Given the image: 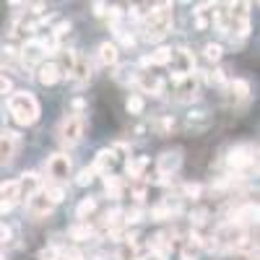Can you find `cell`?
Here are the masks:
<instances>
[{
  "mask_svg": "<svg viewBox=\"0 0 260 260\" xmlns=\"http://www.w3.org/2000/svg\"><path fill=\"white\" fill-rule=\"evenodd\" d=\"M60 78H62V71H60L57 62H42V65H39L37 81H39L42 86H55Z\"/></svg>",
  "mask_w": 260,
  "mask_h": 260,
  "instance_id": "14",
  "label": "cell"
},
{
  "mask_svg": "<svg viewBox=\"0 0 260 260\" xmlns=\"http://www.w3.org/2000/svg\"><path fill=\"white\" fill-rule=\"evenodd\" d=\"M52 203H50V198L45 195V190H37L31 198H26V211L31 213V216H37V219H42V216H50L52 213Z\"/></svg>",
  "mask_w": 260,
  "mask_h": 260,
  "instance_id": "11",
  "label": "cell"
},
{
  "mask_svg": "<svg viewBox=\"0 0 260 260\" xmlns=\"http://www.w3.org/2000/svg\"><path fill=\"white\" fill-rule=\"evenodd\" d=\"M133 198H136L138 203H143V198H146V190H143V187H138V190L133 192Z\"/></svg>",
  "mask_w": 260,
  "mask_h": 260,
  "instance_id": "48",
  "label": "cell"
},
{
  "mask_svg": "<svg viewBox=\"0 0 260 260\" xmlns=\"http://www.w3.org/2000/svg\"><path fill=\"white\" fill-rule=\"evenodd\" d=\"M192 68H195V57H192L190 50H185V47L172 50V60H169V71H172L169 78H172V81L180 83L182 78L192 76Z\"/></svg>",
  "mask_w": 260,
  "mask_h": 260,
  "instance_id": "3",
  "label": "cell"
},
{
  "mask_svg": "<svg viewBox=\"0 0 260 260\" xmlns=\"http://www.w3.org/2000/svg\"><path fill=\"white\" fill-rule=\"evenodd\" d=\"M8 112L13 115V120L18 125H34L42 115L39 102L31 91H11L8 96Z\"/></svg>",
  "mask_w": 260,
  "mask_h": 260,
  "instance_id": "2",
  "label": "cell"
},
{
  "mask_svg": "<svg viewBox=\"0 0 260 260\" xmlns=\"http://www.w3.org/2000/svg\"><path fill=\"white\" fill-rule=\"evenodd\" d=\"M83 130H86V120H83L78 112H73V115H65V117L60 120L57 136H60L62 143L76 146V143H81V138H83Z\"/></svg>",
  "mask_w": 260,
  "mask_h": 260,
  "instance_id": "4",
  "label": "cell"
},
{
  "mask_svg": "<svg viewBox=\"0 0 260 260\" xmlns=\"http://www.w3.org/2000/svg\"><path fill=\"white\" fill-rule=\"evenodd\" d=\"M62 257H65V260H86V255H83V252H78V250H68Z\"/></svg>",
  "mask_w": 260,
  "mask_h": 260,
  "instance_id": "44",
  "label": "cell"
},
{
  "mask_svg": "<svg viewBox=\"0 0 260 260\" xmlns=\"http://www.w3.org/2000/svg\"><path fill=\"white\" fill-rule=\"evenodd\" d=\"M115 37L120 39V45H122L125 50H133V47H136V37L130 34V31H125V29H115Z\"/></svg>",
  "mask_w": 260,
  "mask_h": 260,
  "instance_id": "34",
  "label": "cell"
},
{
  "mask_svg": "<svg viewBox=\"0 0 260 260\" xmlns=\"http://www.w3.org/2000/svg\"><path fill=\"white\" fill-rule=\"evenodd\" d=\"M169 60H172V47H156L154 52L148 55L151 65H169Z\"/></svg>",
  "mask_w": 260,
  "mask_h": 260,
  "instance_id": "24",
  "label": "cell"
},
{
  "mask_svg": "<svg viewBox=\"0 0 260 260\" xmlns=\"http://www.w3.org/2000/svg\"><path fill=\"white\" fill-rule=\"evenodd\" d=\"M91 8H94L96 16H107V11H110V6H107V3H94Z\"/></svg>",
  "mask_w": 260,
  "mask_h": 260,
  "instance_id": "45",
  "label": "cell"
},
{
  "mask_svg": "<svg viewBox=\"0 0 260 260\" xmlns=\"http://www.w3.org/2000/svg\"><path fill=\"white\" fill-rule=\"evenodd\" d=\"M226 164H229V169H234V172L252 169V167L257 164V159H255V146L242 143V146L229 148V154H226Z\"/></svg>",
  "mask_w": 260,
  "mask_h": 260,
  "instance_id": "5",
  "label": "cell"
},
{
  "mask_svg": "<svg viewBox=\"0 0 260 260\" xmlns=\"http://www.w3.org/2000/svg\"><path fill=\"white\" fill-rule=\"evenodd\" d=\"M31 8H34V13H45V3H34Z\"/></svg>",
  "mask_w": 260,
  "mask_h": 260,
  "instance_id": "50",
  "label": "cell"
},
{
  "mask_svg": "<svg viewBox=\"0 0 260 260\" xmlns=\"http://www.w3.org/2000/svg\"><path fill=\"white\" fill-rule=\"evenodd\" d=\"M18 57H21V62H24L26 68H34L37 62H42V60H45V50H42L39 39H37V37L26 39L24 45L18 47Z\"/></svg>",
  "mask_w": 260,
  "mask_h": 260,
  "instance_id": "7",
  "label": "cell"
},
{
  "mask_svg": "<svg viewBox=\"0 0 260 260\" xmlns=\"http://www.w3.org/2000/svg\"><path fill=\"white\" fill-rule=\"evenodd\" d=\"M125 110H127L130 115H141V112L146 110L143 96H141V94H130V96H127V102H125Z\"/></svg>",
  "mask_w": 260,
  "mask_h": 260,
  "instance_id": "27",
  "label": "cell"
},
{
  "mask_svg": "<svg viewBox=\"0 0 260 260\" xmlns=\"http://www.w3.org/2000/svg\"><path fill=\"white\" fill-rule=\"evenodd\" d=\"M182 167V148H169L164 151V154L156 159V172H159V177H172L175 172Z\"/></svg>",
  "mask_w": 260,
  "mask_h": 260,
  "instance_id": "6",
  "label": "cell"
},
{
  "mask_svg": "<svg viewBox=\"0 0 260 260\" xmlns=\"http://www.w3.org/2000/svg\"><path fill=\"white\" fill-rule=\"evenodd\" d=\"M11 240V229L6 224H0V242H8Z\"/></svg>",
  "mask_w": 260,
  "mask_h": 260,
  "instance_id": "46",
  "label": "cell"
},
{
  "mask_svg": "<svg viewBox=\"0 0 260 260\" xmlns=\"http://www.w3.org/2000/svg\"><path fill=\"white\" fill-rule=\"evenodd\" d=\"M96 60L104 65V68H112V65H117V60H120V47L115 45V42H102L99 52H96Z\"/></svg>",
  "mask_w": 260,
  "mask_h": 260,
  "instance_id": "16",
  "label": "cell"
},
{
  "mask_svg": "<svg viewBox=\"0 0 260 260\" xmlns=\"http://www.w3.org/2000/svg\"><path fill=\"white\" fill-rule=\"evenodd\" d=\"M136 260H141V257H136Z\"/></svg>",
  "mask_w": 260,
  "mask_h": 260,
  "instance_id": "53",
  "label": "cell"
},
{
  "mask_svg": "<svg viewBox=\"0 0 260 260\" xmlns=\"http://www.w3.org/2000/svg\"><path fill=\"white\" fill-rule=\"evenodd\" d=\"M11 91H13V81H11L6 73H0V94L6 96V94H11Z\"/></svg>",
  "mask_w": 260,
  "mask_h": 260,
  "instance_id": "41",
  "label": "cell"
},
{
  "mask_svg": "<svg viewBox=\"0 0 260 260\" xmlns=\"http://www.w3.org/2000/svg\"><path fill=\"white\" fill-rule=\"evenodd\" d=\"M115 78L120 81V83H136V78H138V73L130 68V65H122V68H117V73H115Z\"/></svg>",
  "mask_w": 260,
  "mask_h": 260,
  "instance_id": "30",
  "label": "cell"
},
{
  "mask_svg": "<svg viewBox=\"0 0 260 260\" xmlns=\"http://www.w3.org/2000/svg\"><path fill=\"white\" fill-rule=\"evenodd\" d=\"M195 29H208V18L206 16H201V13H195Z\"/></svg>",
  "mask_w": 260,
  "mask_h": 260,
  "instance_id": "43",
  "label": "cell"
},
{
  "mask_svg": "<svg viewBox=\"0 0 260 260\" xmlns=\"http://www.w3.org/2000/svg\"><path fill=\"white\" fill-rule=\"evenodd\" d=\"M136 242H125L120 250H117V260H136Z\"/></svg>",
  "mask_w": 260,
  "mask_h": 260,
  "instance_id": "36",
  "label": "cell"
},
{
  "mask_svg": "<svg viewBox=\"0 0 260 260\" xmlns=\"http://www.w3.org/2000/svg\"><path fill=\"white\" fill-rule=\"evenodd\" d=\"M143 216H146V211H143L141 206H136V208H130V211H125V216H122V221H125V224H138V221H143Z\"/></svg>",
  "mask_w": 260,
  "mask_h": 260,
  "instance_id": "32",
  "label": "cell"
},
{
  "mask_svg": "<svg viewBox=\"0 0 260 260\" xmlns=\"http://www.w3.org/2000/svg\"><path fill=\"white\" fill-rule=\"evenodd\" d=\"M0 201H8V203H18V201H21L18 180H6V182H0Z\"/></svg>",
  "mask_w": 260,
  "mask_h": 260,
  "instance_id": "18",
  "label": "cell"
},
{
  "mask_svg": "<svg viewBox=\"0 0 260 260\" xmlns=\"http://www.w3.org/2000/svg\"><path fill=\"white\" fill-rule=\"evenodd\" d=\"M206 221H208V211H206V208L190 211V224H192V226H203Z\"/></svg>",
  "mask_w": 260,
  "mask_h": 260,
  "instance_id": "37",
  "label": "cell"
},
{
  "mask_svg": "<svg viewBox=\"0 0 260 260\" xmlns=\"http://www.w3.org/2000/svg\"><path fill=\"white\" fill-rule=\"evenodd\" d=\"M91 182H94V169H91V167L81 169V172H78V177H76V185L86 187V185H91Z\"/></svg>",
  "mask_w": 260,
  "mask_h": 260,
  "instance_id": "38",
  "label": "cell"
},
{
  "mask_svg": "<svg viewBox=\"0 0 260 260\" xmlns=\"http://www.w3.org/2000/svg\"><path fill=\"white\" fill-rule=\"evenodd\" d=\"M94 211H96V198H83V201L78 203V208H76V216H78L81 221H86Z\"/></svg>",
  "mask_w": 260,
  "mask_h": 260,
  "instance_id": "25",
  "label": "cell"
},
{
  "mask_svg": "<svg viewBox=\"0 0 260 260\" xmlns=\"http://www.w3.org/2000/svg\"><path fill=\"white\" fill-rule=\"evenodd\" d=\"M104 190L110 198H122V190H125V182L117 177V175H104Z\"/></svg>",
  "mask_w": 260,
  "mask_h": 260,
  "instance_id": "22",
  "label": "cell"
},
{
  "mask_svg": "<svg viewBox=\"0 0 260 260\" xmlns=\"http://www.w3.org/2000/svg\"><path fill=\"white\" fill-rule=\"evenodd\" d=\"M182 195H185V198H190V201H198L201 195H203V187L198 182H187V185H182Z\"/></svg>",
  "mask_w": 260,
  "mask_h": 260,
  "instance_id": "33",
  "label": "cell"
},
{
  "mask_svg": "<svg viewBox=\"0 0 260 260\" xmlns=\"http://www.w3.org/2000/svg\"><path fill=\"white\" fill-rule=\"evenodd\" d=\"M198 255H201L198 247H192V245H185L182 247V260H198Z\"/></svg>",
  "mask_w": 260,
  "mask_h": 260,
  "instance_id": "42",
  "label": "cell"
},
{
  "mask_svg": "<svg viewBox=\"0 0 260 260\" xmlns=\"http://www.w3.org/2000/svg\"><path fill=\"white\" fill-rule=\"evenodd\" d=\"M117 164V154H115V148H102L99 154L94 156V175H110V169Z\"/></svg>",
  "mask_w": 260,
  "mask_h": 260,
  "instance_id": "13",
  "label": "cell"
},
{
  "mask_svg": "<svg viewBox=\"0 0 260 260\" xmlns=\"http://www.w3.org/2000/svg\"><path fill=\"white\" fill-rule=\"evenodd\" d=\"M0 260H6V257H3V252H0Z\"/></svg>",
  "mask_w": 260,
  "mask_h": 260,
  "instance_id": "51",
  "label": "cell"
},
{
  "mask_svg": "<svg viewBox=\"0 0 260 260\" xmlns=\"http://www.w3.org/2000/svg\"><path fill=\"white\" fill-rule=\"evenodd\" d=\"M172 3H159V6H151L148 13L141 18L143 24V39L148 42H161L169 31H172Z\"/></svg>",
  "mask_w": 260,
  "mask_h": 260,
  "instance_id": "1",
  "label": "cell"
},
{
  "mask_svg": "<svg viewBox=\"0 0 260 260\" xmlns=\"http://www.w3.org/2000/svg\"><path fill=\"white\" fill-rule=\"evenodd\" d=\"M57 260H65V257H62V255H60V257H57Z\"/></svg>",
  "mask_w": 260,
  "mask_h": 260,
  "instance_id": "52",
  "label": "cell"
},
{
  "mask_svg": "<svg viewBox=\"0 0 260 260\" xmlns=\"http://www.w3.org/2000/svg\"><path fill=\"white\" fill-rule=\"evenodd\" d=\"M13 206H16V203H8V201H0V216H3V213H11V211H13Z\"/></svg>",
  "mask_w": 260,
  "mask_h": 260,
  "instance_id": "47",
  "label": "cell"
},
{
  "mask_svg": "<svg viewBox=\"0 0 260 260\" xmlns=\"http://www.w3.org/2000/svg\"><path fill=\"white\" fill-rule=\"evenodd\" d=\"M68 76H73V78H78V81H89V78H91V65H89V60H86L83 55H78Z\"/></svg>",
  "mask_w": 260,
  "mask_h": 260,
  "instance_id": "19",
  "label": "cell"
},
{
  "mask_svg": "<svg viewBox=\"0 0 260 260\" xmlns=\"http://www.w3.org/2000/svg\"><path fill=\"white\" fill-rule=\"evenodd\" d=\"M122 216H125V211H122V208H112V211H107V213L102 216V226H104L107 232H117V226L122 224Z\"/></svg>",
  "mask_w": 260,
  "mask_h": 260,
  "instance_id": "23",
  "label": "cell"
},
{
  "mask_svg": "<svg viewBox=\"0 0 260 260\" xmlns=\"http://www.w3.org/2000/svg\"><path fill=\"white\" fill-rule=\"evenodd\" d=\"M136 86L141 89V94H151V96H161L164 94V78L156 73H138Z\"/></svg>",
  "mask_w": 260,
  "mask_h": 260,
  "instance_id": "10",
  "label": "cell"
},
{
  "mask_svg": "<svg viewBox=\"0 0 260 260\" xmlns=\"http://www.w3.org/2000/svg\"><path fill=\"white\" fill-rule=\"evenodd\" d=\"M86 260H107V255H104V252H94V255H89Z\"/></svg>",
  "mask_w": 260,
  "mask_h": 260,
  "instance_id": "49",
  "label": "cell"
},
{
  "mask_svg": "<svg viewBox=\"0 0 260 260\" xmlns=\"http://www.w3.org/2000/svg\"><path fill=\"white\" fill-rule=\"evenodd\" d=\"M47 175L52 180H57V182L68 180V175H71V156L68 154H52L47 159Z\"/></svg>",
  "mask_w": 260,
  "mask_h": 260,
  "instance_id": "9",
  "label": "cell"
},
{
  "mask_svg": "<svg viewBox=\"0 0 260 260\" xmlns=\"http://www.w3.org/2000/svg\"><path fill=\"white\" fill-rule=\"evenodd\" d=\"M39 185H42V180H39L37 172H24V175H21V180H18L21 198H31V195H34L37 190H42Z\"/></svg>",
  "mask_w": 260,
  "mask_h": 260,
  "instance_id": "17",
  "label": "cell"
},
{
  "mask_svg": "<svg viewBox=\"0 0 260 260\" xmlns=\"http://www.w3.org/2000/svg\"><path fill=\"white\" fill-rule=\"evenodd\" d=\"M203 55H206V60L216 62V60H221V55H224V47L219 45V42H208V45L203 47Z\"/></svg>",
  "mask_w": 260,
  "mask_h": 260,
  "instance_id": "29",
  "label": "cell"
},
{
  "mask_svg": "<svg viewBox=\"0 0 260 260\" xmlns=\"http://www.w3.org/2000/svg\"><path fill=\"white\" fill-rule=\"evenodd\" d=\"M206 81H211V83H216V86H224V83H226V73H224L221 68H216L213 73H206Z\"/></svg>",
  "mask_w": 260,
  "mask_h": 260,
  "instance_id": "39",
  "label": "cell"
},
{
  "mask_svg": "<svg viewBox=\"0 0 260 260\" xmlns=\"http://www.w3.org/2000/svg\"><path fill=\"white\" fill-rule=\"evenodd\" d=\"M198 99V78L195 76H187L182 78L180 83H175V102H192Z\"/></svg>",
  "mask_w": 260,
  "mask_h": 260,
  "instance_id": "12",
  "label": "cell"
},
{
  "mask_svg": "<svg viewBox=\"0 0 260 260\" xmlns=\"http://www.w3.org/2000/svg\"><path fill=\"white\" fill-rule=\"evenodd\" d=\"M37 257H39V260H57V257H60V250L50 245V247H45V250H39Z\"/></svg>",
  "mask_w": 260,
  "mask_h": 260,
  "instance_id": "40",
  "label": "cell"
},
{
  "mask_svg": "<svg viewBox=\"0 0 260 260\" xmlns=\"http://www.w3.org/2000/svg\"><path fill=\"white\" fill-rule=\"evenodd\" d=\"M45 195L50 198V203H52V206H55V203H62V201H65V190H62L60 185H50V187L45 190Z\"/></svg>",
  "mask_w": 260,
  "mask_h": 260,
  "instance_id": "35",
  "label": "cell"
},
{
  "mask_svg": "<svg viewBox=\"0 0 260 260\" xmlns=\"http://www.w3.org/2000/svg\"><path fill=\"white\" fill-rule=\"evenodd\" d=\"M68 34H71V21H57V24L50 29V37L57 42V45H60V42L68 37Z\"/></svg>",
  "mask_w": 260,
  "mask_h": 260,
  "instance_id": "28",
  "label": "cell"
},
{
  "mask_svg": "<svg viewBox=\"0 0 260 260\" xmlns=\"http://www.w3.org/2000/svg\"><path fill=\"white\" fill-rule=\"evenodd\" d=\"M172 127H175V120H172V115H164V117H159V120L154 122V130H156L159 136L172 133Z\"/></svg>",
  "mask_w": 260,
  "mask_h": 260,
  "instance_id": "31",
  "label": "cell"
},
{
  "mask_svg": "<svg viewBox=\"0 0 260 260\" xmlns=\"http://www.w3.org/2000/svg\"><path fill=\"white\" fill-rule=\"evenodd\" d=\"M68 237L76 240V242H86V240H91V237H94V226L86 224V221H78L76 226L68 229Z\"/></svg>",
  "mask_w": 260,
  "mask_h": 260,
  "instance_id": "20",
  "label": "cell"
},
{
  "mask_svg": "<svg viewBox=\"0 0 260 260\" xmlns=\"http://www.w3.org/2000/svg\"><path fill=\"white\" fill-rule=\"evenodd\" d=\"M21 143V136L13 130H0V167L11 164V159L16 156V148Z\"/></svg>",
  "mask_w": 260,
  "mask_h": 260,
  "instance_id": "8",
  "label": "cell"
},
{
  "mask_svg": "<svg viewBox=\"0 0 260 260\" xmlns=\"http://www.w3.org/2000/svg\"><path fill=\"white\" fill-rule=\"evenodd\" d=\"M146 167H148V156H136V159H127V164H125V172H127V177L138 180V177H143Z\"/></svg>",
  "mask_w": 260,
  "mask_h": 260,
  "instance_id": "21",
  "label": "cell"
},
{
  "mask_svg": "<svg viewBox=\"0 0 260 260\" xmlns=\"http://www.w3.org/2000/svg\"><path fill=\"white\" fill-rule=\"evenodd\" d=\"M229 89H232V94H234L237 99H247V96H250V83H247L245 78L229 81Z\"/></svg>",
  "mask_w": 260,
  "mask_h": 260,
  "instance_id": "26",
  "label": "cell"
},
{
  "mask_svg": "<svg viewBox=\"0 0 260 260\" xmlns=\"http://www.w3.org/2000/svg\"><path fill=\"white\" fill-rule=\"evenodd\" d=\"M151 255H156L159 260H167L172 255V234L169 232H159L151 240Z\"/></svg>",
  "mask_w": 260,
  "mask_h": 260,
  "instance_id": "15",
  "label": "cell"
}]
</instances>
